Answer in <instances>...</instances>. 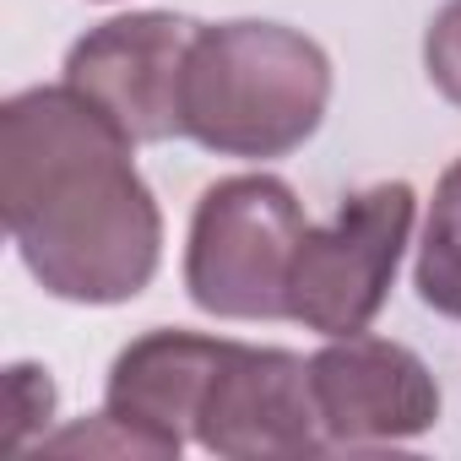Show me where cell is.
<instances>
[{"instance_id":"1","label":"cell","mask_w":461,"mask_h":461,"mask_svg":"<svg viewBox=\"0 0 461 461\" xmlns=\"http://www.w3.org/2000/svg\"><path fill=\"white\" fill-rule=\"evenodd\" d=\"M131 136L77 87L0 109V212L33 283L66 304H131L163 261V212Z\"/></svg>"},{"instance_id":"2","label":"cell","mask_w":461,"mask_h":461,"mask_svg":"<svg viewBox=\"0 0 461 461\" xmlns=\"http://www.w3.org/2000/svg\"><path fill=\"white\" fill-rule=\"evenodd\" d=\"M331 104L326 50L283 23H201L179 120L185 136L217 158H288L304 147Z\"/></svg>"},{"instance_id":"3","label":"cell","mask_w":461,"mask_h":461,"mask_svg":"<svg viewBox=\"0 0 461 461\" xmlns=\"http://www.w3.org/2000/svg\"><path fill=\"white\" fill-rule=\"evenodd\" d=\"M304 206L277 174H234L201 190L185 240L190 304L217 321H288V277Z\"/></svg>"},{"instance_id":"4","label":"cell","mask_w":461,"mask_h":461,"mask_svg":"<svg viewBox=\"0 0 461 461\" xmlns=\"http://www.w3.org/2000/svg\"><path fill=\"white\" fill-rule=\"evenodd\" d=\"M418 195L407 179H385L369 190H353L331 222H310L294 277H288V321L321 337H353L369 331V321L385 310L402 250L412 240Z\"/></svg>"},{"instance_id":"5","label":"cell","mask_w":461,"mask_h":461,"mask_svg":"<svg viewBox=\"0 0 461 461\" xmlns=\"http://www.w3.org/2000/svg\"><path fill=\"white\" fill-rule=\"evenodd\" d=\"M190 439L228 461L331 450L315 396H310V358L288 348H250V342L222 337V353L201 391Z\"/></svg>"},{"instance_id":"6","label":"cell","mask_w":461,"mask_h":461,"mask_svg":"<svg viewBox=\"0 0 461 461\" xmlns=\"http://www.w3.org/2000/svg\"><path fill=\"white\" fill-rule=\"evenodd\" d=\"M190 17L174 12H131L82 33L66 55V87L98 104L131 141H168L185 136L179 87L185 60L195 44Z\"/></svg>"},{"instance_id":"7","label":"cell","mask_w":461,"mask_h":461,"mask_svg":"<svg viewBox=\"0 0 461 461\" xmlns=\"http://www.w3.org/2000/svg\"><path fill=\"white\" fill-rule=\"evenodd\" d=\"M310 396L331 450L418 439L439 423V385L429 364L385 337H331L310 358Z\"/></svg>"},{"instance_id":"8","label":"cell","mask_w":461,"mask_h":461,"mask_svg":"<svg viewBox=\"0 0 461 461\" xmlns=\"http://www.w3.org/2000/svg\"><path fill=\"white\" fill-rule=\"evenodd\" d=\"M217 353H222V337L168 331V326L120 348V358L109 364V385H104V418L125 434L131 456L174 461L185 450L201 391L217 369Z\"/></svg>"},{"instance_id":"9","label":"cell","mask_w":461,"mask_h":461,"mask_svg":"<svg viewBox=\"0 0 461 461\" xmlns=\"http://www.w3.org/2000/svg\"><path fill=\"white\" fill-rule=\"evenodd\" d=\"M412 288L434 315L461 321V158L434 185L418 267H412Z\"/></svg>"},{"instance_id":"10","label":"cell","mask_w":461,"mask_h":461,"mask_svg":"<svg viewBox=\"0 0 461 461\" xmlns=\"http://www.w3.org/2000/svg\"><path fill=\"white\" fill-rule=\"evenodd\" d=\"M423 71L445 104L461 109V0H445L423 33Z\"/></svg>"}]
</instances>
